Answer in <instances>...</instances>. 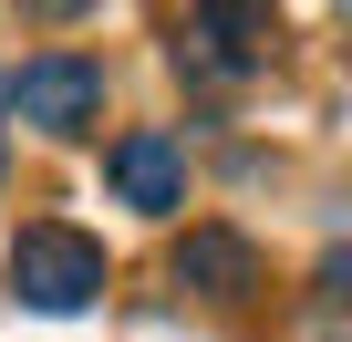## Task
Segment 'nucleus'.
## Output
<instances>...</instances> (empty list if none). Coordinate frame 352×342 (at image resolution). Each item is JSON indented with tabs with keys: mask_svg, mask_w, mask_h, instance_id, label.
Here are the masks:
<instances>
[{
	"mask_svg": "<svg viewBox=\"0 0 352 342\" xmlns=\"http://www.w3.org/2000/svg\"><path fill=\"white\" fill-rule=\"evenodd\" d=\"M176 280L208 290V301H249L259 290V249L239 228H187V249H176Z\"/></svg>",
	"mask_w": 352,
	"mask_h": 342,
	"instance_id": "5",
	"label": "nucleus"
},
{
	"mask_svg": "<svg viewBox=\"0 0 352 342\" xmlns=\"http://www.w3.org/2000/svg\"><path fill=\"white\" fill-rule=\"evenodd\" d=\"M11 301L21 311H83V301H104V249L83 239V228H21L11 239Z\"/></svg>",
	"mask_w": 352,
	"mask_h": 342,
	"instance_id": "1",
	"label": "nucleus"
},
{
	"mask_svg": "<svg viewBox=\"0 0 352 342\" xmlns=\"http://www.w3.org/2000/svg\"><path fill=\"white\" fill-rule=\"evenodd\" d=\"M0 125H11V114H0Z\"/></svg>",
	"mask_w": 352,
	"mask_h": 342,
	"instance_id": "6",
	"label": "nucleus"
},
{
	"mask_svg": "<svg viewBox=\"0 0 352 342\" xmlns=\"http://www.w3.org/2000/svg\"><path fill=\"white\" fill-rule=\"evenodd\" d=\"M270 42H280L270 11H197V21H187V63H197V73H259Z\"/></svg>",
	"mask_w": 352,
	"mask_h": 342,
	"instance_id": "4",
	"label": "nucleus"
},
{
	"mask_svg": "<svg viewBox=\"0 0 352 342\" xmlns=\"http://www.w3.org/2000/svg\"><path fill=\"white\" fill-rule=\"evenodd\" d=\"M0 114H21V125H42V135H83V125L104 114V63L42 52V63H21V73H0Z\"/></svg>",
	"mask_w": 352,
	"mask_h": 342,
	"instance_id": "2",
	"label": "nucleus"
},
{
	"mask_svg": "<svg viewBox=\"0 0 352 342\" xmlns=\"http://www.w3.org/2000/svg\"><path fill=\"white\" fill-rule=\"evenodd\" d=\"M104 177H114V197L124 208H176V197H187V145H176V135H155V125H135L114 156H104Z\"/></svg>",
	"mask_w": 352,
	"mask_h": 342,
	"instance_id": "3",
	"label": "nucleus"
}]
</instances>
